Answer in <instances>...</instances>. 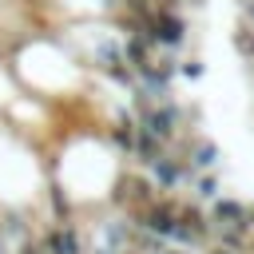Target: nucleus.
<instances>
[{
	"mask_svg": "<svg viewBox=\"0 0 254 254\" xmlns=\"http://www.w3.org/2000/svg\"><path fill=\"white\" fill-rule=\"evenodd\" d=\"M198 194H202V198H214V194H218V183H214V179H198Z\"/></svg>",
	"mask_w": 254,
	"mask_h": 254,
	"instance_id": "6",
	"label": "nucleus"
},
{
	"mask_svg": "<svg viewBox=\"0 0 254 254\" xmlns=\"http://www.w3.org/2000/svg\"><path fill=\"white\" fill-rule=\"evenodd\" d=\"M175 123H179V111H175L171 103H163V107H143V119H139V127L151 131L155 139H171V135H175Z\"/></svg>",
	"mask_w": 254,
	"mask_h": 254,
	"instance_id": "1",
	"label": "nucleus"
},
{
	"mask_svg": "<svg viewBox=\"0 0 254 254\" xmlns=\"http://www.w3.org/2000/svg\"><path fill=\"white\" fill-rule=\"evenodd\" d=\"M214 159H218V151H214L210 143H202V147L194 151V159H190V163H194V167H214Z\"/></svg>",
	"mask_w": 254,
	"mask_h": 254,
	"instance_id": "5",
	"label": "nucleus"
},
{
	"mask_svg": "<svg viewBox=\"0 0 254 254\" xmlns=\"http://www.w3.org/2000/svg\"><path fill=\"white\" fill-rule=\"evenodd\" d=\"M183 75H190V79L202 75V64H198V60H187V64H183Z\"/></svg>",
	"mask_w": 254,
	"mask_h": 254,
	"instance_id": "8",
	"label": "nucleus"
},
{
	"mask_svg": "<svg viewBox=\"0 0 254 254\" xmlns=\"http://www.w3.org/2000/svg\"><path fill=\"white\" fill-rule=\"evenodd\" d=\"M163 254H179V250H163Z\"/></svg>",
	"mask_w": 254,
	"mask_h": 254,
	"instance_id": "9",
	"label": "nucleus"
},
{
	"mask_svg": "<svg viewBox=\"0 0 254 254\" xmlns=\"http://www.w3.org/2000/svg\"><path fill=\"white\" fill-rule=\"evenodd\" d=\"M238 48H242L246 56H254V32H238Z\"/></svg>",
	"mask_w": 254,
	"mask_h": 254,
	"instance_id": "7",
	"label": "nucleus"
},
{
	"mask_svg": "<svg viewBox=\"0 0 254 254\" xmlns=\"http://www.w3.org/2000/svg\"><path fill=\"white\" fill-rule=\"evenodd\" d=\"M151 171H155V179H159L163 187H175V183L183 179V167H179V163H171L167 155H155V159H151Z\"/></svg>",
	"mask_w": 254,
	"mask_h": 254,
	"instance_id": "4",
	"label": "nucleus"
},
{
	"mask_svg": "<svg viewBox=\"0 0 254 254\" xmlns=\"http://www.w3.org/2000/svg\"><path fill=\"white\" fill-rule=\"evenodd\" d=\"M143 226H147L151 234H159V238H175L179 210H175V206H167V202H159V206H147V210H143Z\"/></svg>",
	"mask_w": 254,
	"mask_h": 254,
	"instance_id": "2",
	"label": "nucleus"
},
{
	"mask_svg": "<svg viewBox=\"0 0 254 254\" xmlns=\"http://www.w3.org/2000/svg\"><path fill=\"white\" fill-rule=\"evenodd\" d=\"M44 246H48L52 254H79V238H75V230H67V226H56V230H48Z\"/></svg>",
	"mask_w": 254,
	"mask_h": 254,
	"instance_id": "3",
	"label": "nucleus"
},
{
	"mask_svg": "<svg viewBox=\"0 0 254 254\" xmlns=\"http://www.w3.org/2000/svg\"><path fill=\"white\" fill-rule=\"evenodd\" d=\"M95 254H107V250H95Z\"/></svg>",
	"mask_w": 254,
	"mask_h": 254,
	"instance_id": "10",
	"label": "nucleus"
}]
</instances>
